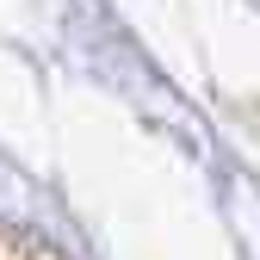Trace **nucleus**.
I'll list each match as a JSON object with an SVG mask.
<instances>
[{
	"mask_svg": "<svg viewBox=\"0 0 260 260\" xmlns=\"http://www.w3.org/2000/svg\"><path fill=\"white\" fill-rule=\"evenodd\" d=\"M0 260H38V254H13V248H0Z\"/></svg>",
	"mask_w": 260,
	"mask_h": 260,
	"instance_id": "1",
	"label": "nucleus"
}]
</instances>
